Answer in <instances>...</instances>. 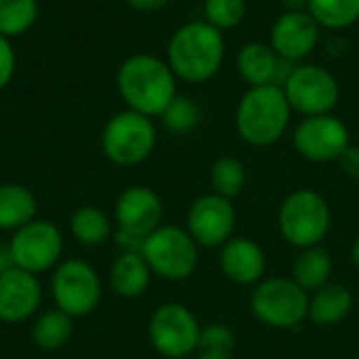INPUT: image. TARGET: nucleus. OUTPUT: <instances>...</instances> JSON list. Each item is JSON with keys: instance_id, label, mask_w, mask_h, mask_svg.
Wrapping results in <instances>:
<instances>
[{"instance_id": "nucleus-1", "label": "nucleus", "mask_w": 359, "mask_h": 359, "mask_svg": "<svg viewBox=\"0 0 359 359\" xmlns=\"http://www.w3.org/2000/svg\"><path fill=\"white\" fill-rule=\"evenodd\" d=\"M116 86L126 109L147 118L162 116L177 97V76L170 65L149 53H139L122 61L116 74Z\"/></svg>"}, {"instance_id": "nucleus-2", "label": "nucleus", "mask_w": 359, "mask_h": 359, "mask_svg": "<svg viewBox=\"0 0 359 359\" xmlns=\"http://www.w3.org/2000/svg\"><path fill=\"white\" fill-rule=\"evenodd\" d=\"M223 59L225 36L206 19L181 25L166 46V63L177 80L187 84L208 82L221 69Z\"/></svg>"}, {"instance_id": "nucleus-3", "label": "nucleus", "mask_w": 359, "mask_h": 359, "mask_svg": "<svg viewBox=\"0 0 359 359\" xmlns=\"http://www.w3.org/2000/svg\"><path fill=\"white\" fill-rule=\"evenodd\" d=\"M292 107L280 84L250 86L236 109V130L252 147L278 143L290 126Z\"/></svg>"}, {"instance_id": "nucleus-4", "label": "nucleus", "mask_w": 359, "mask_h": 359, "mask_svg": "<svg viewBox=\"0 0 359 359\" xmlns=\"http://www.w3.org/2000/svg\"><path fill=\"white\" fill-rule=\"evenodd\" d=\"M332 215L326 198L316 189H297L280 206L278 227L294 248L320 246L330 231Z\"/></svg>"}, {"instance_id": "nucleus-5", "label": "nucleus", "mask_w": 359, "mask_h": 359, "mask_svg": "<svg viewBox=\"0 0 359 359\" xmlns=\"http://www.w3.org/2000/svg\"><path fill=\"white\" fill-rule=\"evenodd\" d=\"M158 133L151 118L124 109L107 120L101 133V149L105 158L116 166L143 164L156 149Z\"/></svg>"}, {"instance_id": "nucleus-6", "label": "nucleus", "mask_w": 359, "mask_h": 359, "mask_svg": "<svg viewBox=\"0 0 359 359\" xmlns=\"http://www.w3.org/2000/svg\"><path fill=\"white\" fill-rule=\"evenodd\" d=\"M50 297L59 311L72 320L95 313L103 299L97 269L82 259H63L50 276Z\"/></svg>"}, {"instance_id": "nucleus-7", "label": "nucleus", "mask_w": 359, "mask_h": 359, "mask_svg": "<svg viewBox=\"0 0 359 359\" xmlns=\"http://www.w3.org/2000/svg\"><path fill=\"white\" fill-rule=\"evenodd\" d=\"M250 311L269 328H299L309 320V294L292 278L261 280L250 294Z\"/></svg>"}, {"instance_id": "nucleus-8", "label": "nucleus", "mask_w": 359, "mask_h": 359, "mask_svg": "<svg viewBox=\"0 0 359 359\" xmlns=\"http://www.w3.org/2000/svg\"><path fill=\"white\" fill-rule=\"evenodd\" d=\"M154 276L168 282H183L198 267V244L187 229L177 225H160L143 240L141 248Z\"/></svg>"}, {"instance_id": "nucleus-9", "label": "nucleus", "mask_w": 359, "mask_h": 359, "mask_svg": "<svg viewBox=\"0 0 359 359\" xmlns=\"http://www.w3.org/2000/svg\"><path fill=\"white\" fill-rule=\"evenodd\" d=\"M282 90L292 111L305 118L332 114L341 99L339 80L326 67L316 63L292 67L282 80Z\"/></svg>"}, {"instance_id": "nucleus-10", "label": "nucleus", "mask_w": 359, "mask_h": 359, "mask_svg": "<svg viewBox=\"0 0 359 359\" xmlns=\"http://www.w3.org/2000/svg\"><path fill=\"white\" fill-rule=\"evenodd\" d=\"M202 326L196 313L183 303L160 305L147 324L151 347L166 359L189 358L198 351Z\"/></svg>"}, {"instance_id": "nucleus-11", "label": "nucleus", "mask_w": 359, "mask_h": 359, "mask_svg": "<svg viewBox=\"0 0 359 359\" xmlns=\"http://www.w3.org/2000/svg\"><path fill=\"white\" fill-rule=\"evenodd\" d=\"M8 248L17 269L40 276L53 271L63 261L65 242L61 229L55 223L34 219L32 223L13 231Z\"/></svg>"}, {"instance_id": "nucleus-12", "label": "nucleus", "mask_w": 359, "mask_h": 359, "mask_svg": "<svg viewBox=\"0 0 359 359\" xmlns=\"http://www.w3.org/2000/svg\"><path fill=\"white\" fill-rule=\"evenodd\" d=\"M294 149L309 162H339L343 151L351 145L347 124L332 116H309L303 118L292 133Z\"/></svg>"}, {"instance_id": "nucleus-13", "label": "nucleus", "mask_w": 359, "mask_h": 359, "mask_svg": "<svg viewBox=\"0 0 359 359\" xmlns=\"http://www.w3.org/2000/svg\"><path fill=\"white\" fill-rule=\"evenodd\" d=\"M185 229L204 248H221L233 238L236 229V208L233 202L219 194L200 196L187 210Z\"/></svg>"}, {"instance_id": "nucleus-14", "label": "nucleus", "mask_w": 359, "mask_h": 359, "mask_svg": "<svg viewBox=\"0 0 359 359\" xmlns=\"http://www.w3.org/2000/svg\"><path fill=\"white\" fill-rule=\"evenodd\" d=\"M42 307V284L38 276L11 267L0 276V322L23 324Z\"/></svg>"}, {"instance_id": "nucleus-15", "label": "nucleus", "mask_w": 359, "mask_h": 359, "mask_svg": "<svg viewBox=\"0 0 359 359\" xmlns=\"http://www.w3.org/2000/svg\"><path fill=\"white\" fill-rule=\"evenodd\" d=\"M320 25L309 11H286L271 25V48L284 61H301L309 57L320 42Z\"/></svg>"}, {"instance_id": "nucleus-16", "label": "nucleus", "mask_w": 359, "mask_h": 359, "mask_svg": "<svg viewBox=\"0 0 359 359\" xmlns=\"http://www.w3.org/2000/svg\"><path fill=\"white\" fill-rule=\"evenodd\" d=\"M164 206L160 196L145 185L126 187L116 200V225L139 238H147L162 225Z\"/></svg>"}, {"instance_id": "nucleus-17", "label": "nucleus", "mask_w": 359, "mask_h": 359, "mask_svg": "<svg viewBox=\"0 0 359 359\" xmlns=\"http://www.w3.org/2000/svg\"><path fill=\"white\" fill-rule=\"evenodd\" d=\"M219 267L229 282L240 286H257L265 276L267 259L255 240L240 236L221 246Z\"/></svg>"}, {"instance_id": "nucleus-18", "label": "nucleus", "mask_w": 359, "mask_h": 359, "mask_svg": "<svg viewBox=\"0 0 359 359\" xmlns=\"http://www.w3.org/2000/svg\"><path fill=\"white\" fill-rule=\"evenodd\" d=\"M282 63L284 59H280L271 44L265 42H248L236 57V69L248 82V86L278 84Z\"/></svg>"}, {"instance_id": "nucleus-19", "label": "nucleus", "mask_w": 359, "mask_h": 359, "mask_svg": "<svg viewBox=\"0 0 359 359\" xmlns=\"http://www.w3.org/2000/svg\"><path fill=\"white\" fill-rule=\"evenodd\" d=\"M151 269L141 252H120L109 267V288L122 299H139L151 282Z\"/></svg>"}, {"instance_id": "nucleus-20", "label": "nucleus", "mask_w": 359, "mask_h": 359, "mask_svg": "<svg viewBox=\"0 0 359 359\" xmlns=\"http://www.w3.org/2000/svg\"><path fill=\"white\" fill-rule=\"evenodd\" d=\"M353 309V294L345 284L328 282L309 297V320L316 326H337Z\"/></svg>"}, {"instance_id": "nucleus-21", "label": "nucleus", "mask_w": 359, "mask_h": 359, "mask_svg": "<svg viewBox=\"0 0 359 359\" xmlns=\"http://www.w3.org/2000/svg\"><path fill=\"white\" fill-rule=\"evenodd\" d=\"M38 212L36 196L21 183H0V231H17Z\"/></svg>"}, {"instance_id": "nucleus-22", "label": "nucleus", "mask_w": 359, "mask_h": 359, "mask_svg": "<svg viewBox=\"0 0 359 359\" xmlns=\"http://www.w3.org/2000/svg\"><path fill=\"white\" fill-rule=\"evenodd\" d=\"M307 294L320 290L326 286L332 278V257L330 252L320 246H309L299 252V257L292 263V276H290Z\"/></svg>"}, {"instance_id": "nucleus-23", "label": "nucleus", "mask_w": 359, "mask_h": 359, "mask_svg": "<svg viewBox=\"0 0 359 359\" xmlns=\"http://www.w3.org/2000/svg\"><path fill=\"white\" fill-rule=\"evenodd\" d=\"M74 334V320L63 311L46 309L36 316L32 324V341L42 351H59L63 349Z\"/></svg>"}, {"instance_id": "nucleus-24", "label": "nucleus", "mask_w": 359, "mask_h": 359, "mask_svg": "<svg viewBox=\"0 0 359 359\" xmlns=\"http://www.w3.org/2000/svg\"><path fill=\"white\" fill-rule=\"evenodd\" d=\"M69 233L78 244L95 248L103 246L114 236V223L101 208L82 206L69 219Z\"/></svg>"}, {"instance_id": "nucleus-25", "label": "nucleus", "mask_w": 359, "mask_h": 359, "mask_svg": "<svg viewBox=\"0 0 359 359\" xmlns=\"http://www.w3.org/2000/svg\"><path fill=\"white\" fill-rule=\"evenodd\" d=\"M38 13V0H0V36L13 40L27 34Z\"/></svg>"}, {"instance_id": "nucleus-26", "label": "nucleus", "mask_w": 359, "mask_h": 359, "mask_svg": "<svg viewBox=\"0 0 359 359\" xmlns=\"http://www.w3.org/2000/svg\"><path fill=\"white\" fill-rule=\"evenodd\" d=\"M309 15L326 29H345L359 19V0H309Z\"/></svg>"}, {"instance_id": "nucleus-27", "label": "nucleus", "mask_w": 359, "mask_h": 359, "mask_svg": "<svg viewBox=\"0 0 359 359\" xmlns=\"http://www.w3.org/2000/svg\"><path fill=\"white\" fill-rule=\"evenodd\" d=\"M210 185H212L215 194H219L227 200H233L236 196L242 194V189L246 185L244 164L233 156L219 158L210 168Z\"/></svg>"}, {"instance_id": "nucleus-28", "label": "nucleus", "mask_w": 359, "mask_h": 359, "mask_svg": "<svg viewBox=\"0 0 359 359\" xmlns=\"http://www.w3.org/2000/svg\"><path fill=\"white\" fill-rule=\"evenodd\" d=\"M160 118H162V124L168 133L189 135L198 128V124L202 120V109L194 99L177 95Z\"/></svg>"}, {"instance_id": "nucleus-29", "label": "nucleus", "mask_w": 359, "mask_h": 359, "mask_svg": "<svg viewBox=\"0 0 359 359\" xmlns=\"http://www.w3.org/2000/svg\"><path fill=\"white\" fill-rule=\"evenodd\" d=\"M246 0H204V15L217 29H233L246 17Z\"/></svg>"}, {"instance_id": "nucleus-30", "label": "nucleus", "mask_w": 359, "mask_h": 359, "mask_svg": "<svg viewBox=\"0 0 359 359\" xmlns=\"http://www.w3.org/2000/svg\"><path fill=\"white\" fill-rule=\"evenodd\" d=\"M202 349H217V351L233 353V349H236V334H233V330L229 326H225V324L202 326L198 351H202Z\"/></svg>"}, {"instance_id": "nucleus-31", "label": "nucleus", "mask_w": 359, "mask_h": 359, "mask_svg": "<svg viewBox=\"0 0 359 359\" xmlns=\"http://www.w3.org/2000/svg\"><path fill=\"white\" fill-rule=\"evenodd\" d=\"M15 67H17L15 48L8 38L0 36V90H4L11 84L15 76Z\"/></svg>"}, {"instance_id": "nucleus-32", "label": "nucleus", "mask_w": 359, "mask_h": 359, "mask_svg": "<svg viewBox=\"0 0 359 359\" xmlns=\"http://www.w3.org/2000/svg\"><path fill=\"white\" fill-rule=\"evenodd\" d=\"M339 164H341V170L351 177V179H359V147L358 145H349L343 156L339 158Z\"/></svg>"}, {"instance_id": "nucleus-33", "label": "nucleus", "mask_w": 359, "mask_h": 359, "mask_svg": "<svg viewBox=\"0 0 359 359\" xmlns=\"http://www.w3.org/2000/svg\"><path fill=\"white\" fill-rule=\"evenodd\" d=\"M116 244L120 248V252H141L143 248V238L139 236H133L128 231H122V229H116Z\"/></svg>"}, {"instance_id": "nucleus-34", "label": "nucleus", "mask_w": 359, "mask_h": 359, "mask_svg": "<svg viewBox=\"0 0 359 359\" xmlns=\"http://www.w3.org/2000/svg\"><path fill=\"white\" fill-rule=\"evenodd\" d=\"M126 4L139 13H156L170 4V0H126Z\"/></svg>"}, {"instance_id": "nucleus-35", "label": "nucleus", "mask_w": 359, "mask_h": 359, "mask_svg": "<svg viewBox=\"0 0 359 359\" xmlns=\"http://www.w3.org/2000/svg\"><path fill=\"white\" fill-rule=\"evenodd\" d=\"M13 265V257H11V248H8V242L6 244H0V276L4 271H8Z\"/></svg>"}, {"instance_id": "nucleus-36", "label": "nucleus", "mask_w": 359, "mask_h": 359, "mask_svg": "<svg viewBox=\"0 0 359 359\" xmlns=\"http://www.w3.org/2000/svg\"><path fill=\"white\" fill-rule=\"evenodd\" d=\"M196 359H233V353L217 351V349H202V351H198V358Z\"/></svg>"}, {"instance_id": "nucleus-37", "label": "nucleus", "mask_w": 359, "mask_h": 359, "mask_svg": "<svg viewBox=\"0 0 359 359\" xmlns=\"http://www.w3.org/2000/svg\"><path fill=\"white\" fill-rule=\"evenodd\" d=\"M286 11H307L309 0H282Z\"/></svg>"}, {"instance_id": "nucleus-38", "label": "nucleus", "mask_w": 359, "mask_h": 359, "mask_svg": "<svg viewBox=\"0 0 359 359\" xmlns=\"http://www.w3.org/2000/svg\"><path fill=\"white\" fill-rule=\"evenodd\" d=\"M351 261H353L355 269H359V236L355 238V242H353V248H351Z\"/></svg>"}, {"instance_id": "nucleus-39", "label": "nucleus", "mask_w": 359, "mask_h": 359, "mask_svg": "<svg viewBox=\"0 0 359 359\" xmlns=\"http://www.w3.org/2000/svg\"><path fill=\"white\" fill-rule=\"evenodd\" d=\"M183 359H189V358H183Z\"/></svg>"}]
</instances>
